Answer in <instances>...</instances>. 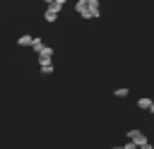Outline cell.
<instances>
[{
	"label": "cell",
	"instance_id": "obj_1",
	"mask_svg": "<svg viewBox=\"0 0 154 149\" xmlns=\"http://www.w3.org/2000/svg\"><path fill=\"white\" fill-rule=\"evenodd\" d=\"M75 12L82 19H99V0H75Z\"/></svg>",
	"mask_w": 154,
	"mask_h": 149
},
{
	"label": "cell",
	"instance_id": "obj_2",
	"mask_svg": "<svg viewBox=\"0 0 154 149\" xmlns=\"http://www.w3.org/2000/svg\"><path fill=\"white\" fill-rule=\"evenodd\" d=\"M128 142L137 144V149H140V147H142V144H147L149 139H147V135H144L142 130H128Z\"/></svg>",
	"mask_w": 154,
	"mask_h": 149
},
{
	"label": "cell",
	"instance_id": "obj_3",
	"mask_svg": "<svg viewBox=\"0 0 154 149\" xmlns=\"http://www.w3.org/2000/svg\"><path fill=\"white\" fill-rule=\"evenodd\" d=\"M58 14H60V7H55V5H48V7L43 10V19H46L48 24H55V22H58Z\"/></svg>",
	"mask_w": 154,
	"mask_h": 149
},
{
	"label": "cell",
	"instance_id": "obj_4",
	"mask_svg": "<svg viewBox=\"0 0 154 149\" xmlns=\"http://www.w3.org/2000/svg\"><path fill=\"white\" fill-rule=\"evenodd\" d=\"M53 53H55V50H53L51 46H46V43H43V46L36 50V55H38V62H51V60H53Z\"/></svg>",
	"mask_w": 154,
	"mask_h": 149
},
{
	"label": "cell",
	"instance_id": "obj_5",
	"mask_svg": "<svg viewBox=\"0 0 154 149\" xmlns=\"http://www.w3.org/2000/svg\"><path fill=\"white\" fill-rule=\"evenodd\" d=\"M152 103H154V101H152L149 96H142V99H137V108H142V111H149V108H152Z\"/></svg>",
	"mask_w": 154,
	"mask_h": 149
},
{
	"label": "cell",
	"instance_id": "obj_6",
	"mask_svg": "<svg viewBox=\"0 0 154 149\" xmlns=\"http://www.w3.org/2000/svg\"><path fill=\"white\" fill-rule=\"evenodd\" d=\"M17 43H19V46H31V43H34V36H31V34H22V36L17 38Z\"/></svg>",
	"mask_w": 154,
	"mask_h": 149
},
{
	"label": "cell",
	"instance_id": "obj_7",
	"mask_svg": "<svg viewBox=\"0 0 154 149\" xmlns=\"http://www.w3.org/2000/svg\"><path fill=\"white\" fill-rule=\"evenodd\" d=\"M38 70H41V74H46V77L53 74V65H51V62H38Z\"/></svg>",
	"mask_w": 154,
	"mask_h": 149
},
{
	"label": "cell",
	"instance_id": "obj_8",
	"mask_svg": "<svg viewBox=\"0 0 154 149\" xmlns=\"http://www.w3.org/2000/svg\"><path fill=\"white\" fill-rule=\"evenodd\" d=\"M128 94H130V89H128V87H118V89L113 91V96H118V99H125Z\"/></svg>",
	"mask_w": 154,
	"mask_h": 149
},
{
	"label": "cell",
	"instance_id": "obj_9",
	"mask_svg": "<svg viewBox=\"0 0 154 149\" xmlns=\"http://www.w3.org/2000/svg\"><path fill=\"white\" fill-rule=\"evenodd\" d=\"M123 149H137V144H132V142H125V144H123Z\"/></svg>",
	"mask_w": 154,
	"mask_h": 149
},
{
	"label": "cell",
	"instance_id": "obj_10",
	"mask_svg": "<svg viewBox=\"0 0 154 149\" xmlns=\"http://www.w3.org/2000/svg\"><path fill=\"white\" fill-rule=\"evenodd\" d=\"M140 149H154V144H152V142H147V144H142Z\"/></svg>",
	"mask_w": 154,
	"mask_h": 149
},
{
	"label": "cell",
	"instance_id": "obj_11",
	"mask_svg": "<svg viewBox=\"0 0 154 149\" xmlns=\"http://www.w3.org/2000/svg\"><path fill=\"white\" fill-rule=\"evenodd\" d=\"M43 2H46V5H53V2H55V0H43Z\"/></svg>",
	"mask_w": 154,
	"mask_h": 149
},
{
	"label": "cell",
	"instance_id": "obj_12",
	"mask_svg": "<svg viewBox=\"0 0 154 149\" xmlns=\"http://www.w3.org/2000/svg\"><path fill=\"white\" fill-rule=\"evenodd\" d=\"M149 113H152V115H154V103H152V108H149Z\"/></svg>",
	"mask_w": 154,
	"mask_h": 149
},
{
	"label": "cell",
	"instance_id": "obj_13",
	"mask_svg": "<svg viewBox=\"0 0 154 149\" xmlns=\"http://www.w3.org/2000/svg\"><path fill=\"white\" fill-rule=\"evenodd\" d=\"M113 149H123V147H113Z\"/></svg>",
	"mask_w": 154,
	"mask_h": 149
},
{
	"label": "cell",
	"instance_id": "obj_14",
	"mask_svg": "<svg viewBox=\"0 0 154 149\" xmlns=\"http://www.w3.org/2000/svg\"><path fill=\"white\" fill-rule=\"evenodd\" d=\"M70 2H75V0H70Z\"/></svg>",
	"mask_w": 154,
	"mask_h": 149
}]
</instances>
